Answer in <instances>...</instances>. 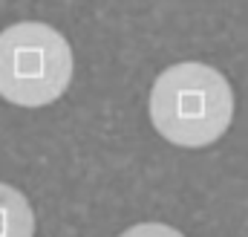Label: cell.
<instances>
[{"mask_svg":"<svg viewBox=\"0 0 248 237\" xmlns=\"http://www.w3.org/2000/svg\"><path fill=\"white\" fill-rule=\"evenodd\" d=\"M231 84L208 64H173L150 90V121L170 145L205 148L231 127Z\"/></svg>","mask_w":248,"mask_h":237,"instance_id":"cell-1","label":"cell"},{"mask_svg":"<svg viewBox=\"0 0 248 237\" xmlns=\"http://www.w3.org/2000/svg\"><path fill=\"white\" fill-rule=\"evenodd\" d=\"M72 81V50L58 29L23 20L0 32V96L20 107L61 99Z\"/></svg>","mask_w":248,"mask_h":237,"instance_id":"cell-2","label":"cell"},{"mask_svg":"<svg viewBox=\"0 0 248 237\" xmlns=\"http://www.w3.org/2000/svg\"><path fill=\"white\" fill-rule=\"evenodd\" d=\"M35 235V214L26 197L0 182V237H32Z\"/></svg>","mask_w":248,"mask_h":237,"instance_id":"cell-3","label":"cell"},{"mask_svg":"<svg viewBox=\"0 0 248 237\" xmlns=\"http://www.w3.org/2000/svg\"><path fill=\"white\" fill-rule=\"evenodd\" d=\"M122 237H185V235L165 226V223H139V226L127 229Z\"/></svg>","mask_w":248,"mask_h":237,"instance_id":"cell-4","label":"cell"}]
</instances>
